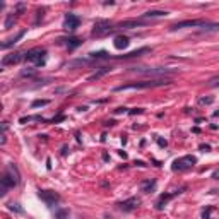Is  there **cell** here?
<instances>
[{
    "instance_id": "9",
    "label": "cell",
    "mask_w": 219,
    "mask_h": 219,
    "mask_svg": "<svg viewBox=\"0 0 219 219\" xmlns=\"http://www.w3.org/2000/svg\"><path fill=\"white\" fill-rule=\"evenodd\" d=\"M23 58H26V55L23 52H16V53H10V55H5L2 58V67H7V65H16L19 64Z\"/></svg>"
},
{
    "instance_id": "29",
    "label": "cell",
    "mask_w": 219,
    "mask_h": 219,
    "mask_svg": "<svg viewBox=\"0 0 219 219\" xmlns=\"http://www.w3.org/2000/svg\"><path fill=\"white\" fill-rule=\"evenodd\" d=\"M62 120H65V116L64 115H60V116H57V118H53V120H50L52 123H57V122H62Z\"/></svg>"
},
{
    "instance_id": "34",
    "label": "cell",
    "mask_w": 219,
    "mask_h": 219,
    "mask_svg": "<svg viewBox=\"0 0 219 219\" xmlns=\"http://www.w3.org/2000/svg\"><path fill=\"white\" fill-rule=\"evenodd\" d=\"M135 164H137V166H140V168H144V166H145V163H144V161H135Z\"/></svg>"
},
{
    "instance_id": "11",
    "label": "cell",
    "mask_w": 219,
    "mask_h": 219,
    "mask_svg": "<svg viewBox=\"0 0 219 219\" xmlns=\"http://www.w3.org/2000/svg\"><path fill=\"white\" fill-rule=\"evenodd\" d=\"M139 74H144V75H159V77H163V75H170L173 74V70H170V69H135Z\"/></svg>"
},
{
    "instance_id": "35",
    "label": "cell",
    "mask_w": 219,
    "mask_h": 219,
    "mask_svg": "<svg viewBox=\"0 0 219 219\" xmlns=\"http://www.w3.org/2000/svg\"><path fill=\"white\" fill-rule=\"evenodd\" d=\"M104 125H106V127H111V125H115V122H113V120H108V122L104 123Z\"/></svg>"
},
{
    "instance_id": "15",
    "label": "cell",
    "mask_w": 219,
    "mask_h": 219,
    "mask_svg": "<svg viewBox=\"0 0 219 219\" xmlns=\"http://www.w3.org/2000/svg\"><path fill=\"white\" fill-rule=\"evenodd\" d=\"M111 72V67H101L99 70H96L93 75H89V81H98V79H101L103 75H106Z\"/></svg>"
},
{
    "instance_id": "8",
    "label": "cell",
    "mask_w": 219,
    "mask_h": 219,
    "mask_svg": "<svg viewBox=\"0 0 219 219\" xmlns=\"http://www.w3.org/2000/svg\"><path fill=\"white\" fill-rule=\"evenodd\" d=\"M79 24H81V17L75 16V14H67L64 19V28L67 29V31H74V29L79 28Z\"/></svg>"
},
{
    "instance_id": "36",
    "label": "cell",
    "mask_w": 219,
    "mask_h": 219,
    "mask_svg": "<svg viewBox=\"0 0 219 219\" xmlns=\"http://www.w3.org/2000/svg\"><path fill=\"white\" fill-rule=\"evenodd\" d=\"M212 178H216V180H219V170H217V171H214V175H212Z\"/></svg>"
},
{
    "instance_id": "31",
    "label": "cell",
    "mask_w": 219,
    "mask_h": 219,
    "mask_svg": "<svg viewBox=\"0 0 219 219\" xmlns=\"http://www.w3.org/2000/svg\"><path fill=\"white\" fill-rule=\"evenodd\" d=\"M200 149H202L204 152H207V151H211V145H207V144H202V145H200Z\"/></svg>"
},
{
    "instance_id": "1",
    "label": "cell",
    "mask_w": 219,
    "mask_h": 219,
    "mask_svg": "<svg viewBox=\"0 0 219 219\" xmlns=\"http://www.w3.org/2000/svg\"><path fill=\"white\" fill-rule=\"evenodd\" d=\"M171 81L170 79H154V81H139V82H130V84H123V86L115 87V93H122V91H129V89H149V87H159V86H168Z\"/></svg>"
},
{
    "instance_id": "10",
    "label": "cell",
    "mask_w": 219,
    "mask_h": 219,
    "mask_svg": "<svg viewBox=\"0 0 219 219\" xmlns=\"http://www.w3.org/2000/svg\"><path fill=\"white\" fill-rule=\"evenodd\" d=\"M139 204H140V200L137 199V197H130V199L123 200V202H120V209L125 211V212H132V211H135L139 207Z\"/></svg>"
},
{
    "instance_id": "4",
    "label": "cell",
    "mask_w": 219,
    "mask_h": 219,
    "mask_svg": "<svg viewBox=\"0 0 219 219\" xmlns=\"http://www.w3.org/2000/svg\"><path fill=\"white\" fill-rule=\"evenodd\" d=\"M45 55H46L45 50L33 48V50H29V52L26 53V60L28 62H34V64L39 67V65H45Z\"/></svg>"
},
{
    "instance_id": "5",
    "label": "cell",
    "mask_w": 219,
    "mask_h": 219,
    "mask_svg": "<svg viewBox=\"0 0 219 219\" xmlns=\"http://www.w3.org/2000/svg\"><path fill=\"white\" fill-rule=\"evenodd\" d=\"M116 28H113L108 21H96L94 23V29H93V36H103V34H109L113 33Z\"/></svg>"
},
{
    "instance_id": "32",
    "label": "cell",
    "mask_w": 219,
    "mask_h": 219,
    "mask_svg": "<svg viewBox=\"0 0 219 219\" xmlns=\"http://www.w3.org/2000/svg\"><path fill=\"white\" fill-rule=\"evenodd\" d=\"M115 113H118V115L120 113H127V108H118V109H115Z\"/></svg>"
},
{
    "instance_id": "22",
    "label": "cell",
    "mask_w": 219,
    "mask_h": 219,
    "mask_svg": "<svg viewBox=\"0 0 219 219\" xmlns=\"http://www.w3.org/2000/svg\"><path fill=\"white\" fill-rule=\"evenodd\" d=\"M55 219H69V211L67 209L55 211Z\"/></svg>"
},
{
    "instance_id": "14",
    "label": "cell",
    "mask_w": 219,
    "mask_h": 219,
    "mask_svg": "<svg viewBox=\"0 0 219 219\" xmlns=\"http://www.w3.org/2000/svg\"><path fill=\"white\" fill-rule=\"evenodd\" d=\"M129 38L127 36H123V34H118V36H115V39H113V46H115L116 50H125L127 46H129Z\"/></svg>"
},
{
    "instance_id": "30",
    "label": "cell",
    "mask_w": 219,
    "mask_h": 219,
    "mask_svg": "<svg viewBox=\"0 0 219 219\" xmlns=\"http://www.w3.org/2000/svg\"><path fill=\"white\" fill-rule=\"evenodd\" d=\"M24 7H26V5H24V3H17V5H16V9L19 10V14H21V12H23V10H24Z\"/></svg>"
},
{
    "instance_id": "3",
    "label": "cell",
    "mask_w": 219,
    "mask_h": 219,
    "mask_svg": "<svg viewBox=\"0 0 219 219\" xmlns=\"http://www.w3.org/2000/svg\"><path fill=\"white\" fill-rule=\"evenodd\" d=\"M195 163H197V158L195 156H181V158H178V159H175L173 161V166H171V170L173 171H187V170H190V168L195 166Z\"/></svg>"
},
{
    "instance_id": "19",
    "label": "cell",
    "mask_w": 219,
    "mask_h": 219,
    "mask_svg": "<svg viewBox=\"0 0 219 219\" xmlns=\"http://www.w3.org/2000/svg\"><path fill=\"white\" fill-rule=\"evenodd\" d=\"M62 41H67V46H69V50H74V48H77L79 45H81V39H77V38H69V39H62Z\"/></svg>"
},
{
    "instance_id": "20",
    "label": "cell",
    "mask_w": 219,
    "mask_h": 219,
    "mask_svg": "<svg viewBox=\"0 0 219 219\" xmlns=\"http://www.w3.org/2000/svg\"><path fill=\"white\" fill-rule=\"evenodd\" d=\"M89 57L93 58V60H99V58H109V53L104 52V50H101V52H93V53H89Z\"/></svg>"
},
{
    "instance_id": "28",
    "label": "cell",
    "mask_w": 219,
    "mask_h": 219,
    "mask_svg": "<svg viewBox=\"0 0 219 219\" xmlns=\"http://www.w3.org/2000/svg\"><path fill=\"white\" fill-rule=\"evenodd\" d=\"M158 144H159V147H166L168 142L164 140V139H159V137H158Z\"/></svg>"
},
{
    "instance_id": "25",
    "label": "cell",
    "mask_w": 219,
    "mask_h": 219,
    "mask_svg": "<svg viewBox=\"0 0 219 219\" xmlns=\"http://www.w3.org/2000/svg\"><path fill=\"white\" fill-rule=\"evenodd\" d=\"M12 24H14V16H9V17H7V21H5V29H10V28H12Z\"/></svg>"
},
{
    "instance_id": "33",
    "label": "cell",
    "mask_w": 219,
    "mask_h": 219,
    "mask_svg": "<svg viewBox=\"0 0 219 219\" xmlns=\"http://www.w3.org/2000/svg\"><path fill=\"white\" fill-rule=\"evenodd\" d=\"M211 84H212V86H219V79H212Z\"/></svg>"
},
{
    "instance_id": "21",
    "label": "cell",
    "mask_w": 219,
    "mask_h": 219,
    "mask_svg": "<svg viewBox=\"0 0 219 219\" xmlns=\"http://www.w3.org/2000/svg\"><path fill=\"white\" fill-rule=\"evenodd\" d=\"M168 12H164V10H149V12L144 14V17H164Z\"/></svg>"
},
{
    "instance_id": "2",
    "label": "cell",
    "mask_w": 219,
    "mask_h": 219,
    "mask_svg": "<svg viewBox=\"0 0 219 219\" xmlns=\"http://www.w3.org/2000/svg\"><path fill=\"white\" fill-rule=\"evenodd\" d=\"M19 171H17V168L14 166V164H10L9 170H7V173L3 175L2 178H0V195H5L7 190L9 188H14L17 183H19Z\"/></svg>"
},
{
    "instance_id": "12",
    "label": "cell",
    "mask_w": 219,
    "mask_h": 219,
    "mask_svg": "<svg viewBox=\"0 0 219 219\" xmlns=\"http://www.w3.org/2000/svg\"><path fill=\"white\" fill-rule=\"evenodd\" d=\"M183 190H185V187H183V188H180V190H176V192H173V193H164V195H161V197H159V200H158V204H156V207H158V209L161 211L163 207L168 204V200H171L175 195H180V193L183 192Z\"/></svg>"
},
{
    "instance_id": "18",
    "label": "cell",
    "mask_w": 219,
    "mask_h": 219,
    "mask_svg": "<svg viewBox=\"0 0 219 219\" xmlns=\"http://www.w3.org/2000/svg\"><path fill=\"white\" fill-rule=\"evenodd\" d=\"M142 192H145V193H149L152 190V188L156 187V180H145V181H142Z\"/></svg>"
},
{
    "instance_id": "24",
    "label": "cell",
    "mask_w": 219,
    "mask_h": 219,
    "mask_svg": "<svg viewBox=\"0 0 219 219\" xmlns=\"http://www.w3.org/2000/svg\"><path fill=\"white\" fill-rule=\"evenodd\" d=\"M212 211H214V207L209 206V207H207V209L202 212V219H209V216H211V212H212Z\"/></svg>"
},
{
    "instance_id": "6",
    "label": "cell",
    "mask_w": 219,
    "mask_h": 219,
    "mask_svg": "<svg viewBox=\"0 0 219 219\" xmlns=\"http://www.w3.org/2000/svg\"><path fill=\"white\" fill-rule=\"evenodd\" d=\"M207 21L204 19H188V21H180V23L173 24L171 31H176V29H183V28H199V26H206Z\"/></svg>"
},
{
    "instance_id": "23",
    "label": "cell",
    "mask_w": 219,
    "mask_h": 219,
    "mask_svg": "<svg viewBox=\"0 0 219 219\" xmlns=\"http://www.w3.org/2000/svg\"><path fill=\"white\" fill-rule=\"evenodd\" d=\"M48 103H50L48 99H36V101H33L31 106H33V108H39V106H46Z\"/></svg>"
},
{
    "instance_id": "27",
    "label": "cell",
    "mask_w": 219,
    "mask_h": 219,
    "mask_svg": "<svg viewBox=\"0 0 219 219\" xmlns=\"http://www.w3.org/2000/svg\"><path fill=\"white\" fill-rule=\"evenodd\" d=\"M140 113H142V108H134L129 111V115H140Z\"/></svg>"
},
{
    "instance_id": "37",
    "label": "cell",
    "mask_w": 219,
    "mask_h": 219,
    "mask_svg": "<svg viewBox=\"0 0 219 219\" xmlns=\"http://www.w3.org/2000/svg\"><path fill=\"white\" fill-rule=\"evenodd\" d=\"M46 168H48V170H52V161H50V159H46Z\"/></svg>"
},
{
    "instance_id": "26",
    "label": "cell",
    "mask_w": 219,
    "mask_h": 219,
    "mask_svg": "<svg viewBox=\"0 0 219 219\" xmlns=\"http://www.w3.org/2000/svg\"><path fill=\"white\" fill-rule=\"evenodd\" d=\"M212 98H200V99H199V103L200 104H211V103H212Z\"/></svg>"
},
{
    "instance_id": "17",
    "label": "cell",
    "mask_w": 219,
    "mask_h": 219,
    "mask_svg": "<svg viewBox=\"0 0 219 219\" xmlns=\"http://www.w3.org/2000/svg\"><path fill=\"white\" fill-rule=\"evenodd\" d=\"M147 52H149V48H139V50H135V52H130L127 55H122L120 58H135V57H140L142 53H147Z\"/></svg>"
},
{
    "instance_id": "13",
    "label": "cell",
    "mask_w": 219,
    "mask_h": 219,
    "mask_svg": "<svg viewBox=\"0 0 219 219\" xmlns=\"http://www.w3.org/2000/svg\"><path fill=\"white\" fill-rule=\"evenodd\" d=\"M144 21L140 19H127V21H122V23L116 24V28H125V29H134V28H139V26H144Z\"/></svg>"
},
{
    "instance_id": "16",
    "label": "cell",
    "mask_w": 219,
    "mask_h": 219,
    "mask_svg": "<svg viewBox=\"0 0 219 219\" xmlns=\"http://www.w3.org/2000/svg\"><path fill=\"white\" fill-rule=\"evenodd\" d=\"M24 34H26V31H21L19 33V34H17L16 36V38H12V39H9V43H2V50H7V48H10V46H12V45H16V43L17 41H19V39L21 38H23V36Z\"/></svg>"
},
{
    "instance_id": "7",
    "label": "cell",
    "mask_w": 219,
    "mask_h": 219,
    "mask_svg": "<svg viewBox=\"0 0 219 219\" xmlns=\"http://www.w3.org/2000/svg\"><path fill=\"white\" fill-rule=\"evenodd\" d=\"M38 195H39V199H41L46 206H53L55 202L60 200V195H58L57 192H52V190H39Z\"/></svg>"
}]
</instances>
